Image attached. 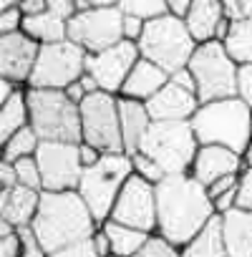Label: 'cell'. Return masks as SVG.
I'll list each match as a JSON object with an SVG mask.
<instances>
[{"mask_svg":"<svg viewBox=\"0 0 252 257\" xmlns=\"http://www.w3.org/2000/svg\"><path fill=\"white\" fill-rule=\"evenodd\" d=\"M118 6V0H78V13L88 8H113Z\"/></svg>","mask_w":252,"mask_h":257,"instance_id":"obj_51","label":"cell"},{"mask_svg":"<svg viewBox=\"0 0 252 257\" xmlns=\"http://www.w3.org/2000/svg\"><path fill=\"white\" fill-rule=\"evenodd\" d=\"M23 21H26V13H23L21 8L0 11V36H8V33L23 31Z\"/></svg>","mask_w":252,"mask_h":257,"instance_id":"obj_34","label":"cell"},{"mask_svg":"<svg viewBox=\"0 0 252 257\" xmlns=\"http://www.w3.org/2000/svg\"><path fill=\"white\" fill-rule=\"evenodd\" d=\"M229 21H252V0H222Z\"/></svg>","mask_w":252,"mask_h":257,"instance_id":"obj_37","label":"cell"},{"mask_svg":"<svg viewBox=\"0 0 252 257\" xmlns=\"http://www.w3.org/2000/svg\"><path fill=\"white\" fill-rule=\"evenodd\" d=\"M237 187H239V174H227V177H219L217 182H212L207 187V194H209V199H217V197H222V194H227Z\"/></svg>","mask_w":252,"mask_h":257,"instance_id":"obj_42","label":"cell"},{"mask_svg":"<svg viewBox=\"0 0 252 257\" xmlns=\"http://www.w3.org/2000/svg\"><path fill=\"white\" fill-rule=\"evenodd\" d=\"M26 126H31V106H28V91L21 88L0 108V142L6 144L13 134H18Z\"/></svg>","mask_w":252,"mask_h":257,"instance_id":"obj_24","label":"cell"},{"mask_svg":"<svg viewBox=\"0 0 252 257\" xmlns=\"http://www.w3.org/2000/svg\"><path fill=\"white\" fill-rule=\"evenodd\" d=\"M41 194H43L41 189L21 187V184L11 192H0V219L16 229L31 227L41 207Z\"/></svg>","mask_w":252,"mask_h":257,"instance_id":"obj_18","label":"cell"},{"mask_svg":"<svg viewBox=\"0 0 252 257\" xmlns=\"http://www.w3.org/2000/svg\"><path fill=\"white\" fill-rule=\"evenodd\" d=\"M81 134L83 142L96 147L101 154L126 152L118 118V96L96 91L81 103Z\"/></svg>","mask_w":252,"mask_h":257,"instance_id":"obj_10","label":"cell"},{"mask_svg":"<svg viewBox=\"0 0 252 257\" xmlns=\"http://www.w3.org/2000/svg\"><path fill=\"white\" fill-rule=\"evenodd\" d=\"M132 174H134L132 154H126V152L103 154L98 159V164L83 169V177H81V184L76 192L83 197V202L88 204V209L98 224H103L111 217L113 204Z\"/></svg>","mask_w":252,"mask_h":257,"instance_id":"obj_5","label":"cell"},{"mask_svg":"<svg viewBox=\"0 0 252 257\" xmlns=\"http://www.w3.org/2000/svg\"><path fill=\"white\" fill-rule=\"evenodd\" d=\"M134 257H182V249L174 247L172 242H167L164 237L152 234V239H149Z\"/></svg>","mask_w":252,"mask_h":257,"instance_id":"obj_32","label":"cell"},{"mask_svg":"<svg viewBox=\"0 0 252 257\" xmlns=\"http://www.w3.org/2000/svg\"><path fill=\"white\" fill-rule=\"evenodd\" d=\"M192 128L199 147H227L244 157L252 144V108L239 96L209 101L192 116Z\"/></svg>","mask_w":252,"mask_h":257,"instance_id":"obj_3","label":"cell"},{"mask_svg":"<svg viewBox=\"0 0 252 257\" xmlns=\"http://www.w3.org/2000/svg\"><path fill=\"white\" fill-rule=\"evenodd\" d=\"M237 207H239V209H252V167H244L242 174H239Z\"/></svg>","mask_w":252,"mask_h":257,"instance_id":"obj_36","label":"cell"},{"mask_svg":"<svg viewBox=\"0 0 252 257\" xmlns=\"http://www.w3.org/2000/svg\"><path fill=\"white\" fill-rule=\"evenodd\" d=\"M237 96L252 108V63H249V66H239V76H237Z\"/></svg>","mask_w":252,"mask_h":257,"instance_id":"obj_41","label":"cell"},{"mask_svg":"<svg viewBox=\"0 0 252 257\" xmlns=\"http://www.w3.org/2000/svg\"><path fill=\"white\" fill-rule=\"evenodd\" d=\"M108 219L157 234V184L132 174L129 182L123 184Z\"/></svg>","mask_w":252,"mask_h":257,"instance_id":"obj_13","label":"cell"},{"mask_svg":"<svg viewBox=\"0 0 252 257\" xmlns=\"http://www.w3.org/2000/svg\"><path fill=\"white\" fill-rule=\"evenodd\" d=\"M118 8L126 16H137L144 21H154L167 16V0H118Z\"/></svg>","mask_w":252,"mask_h":257,"instance_id":"obj_29","label":"cell"},{"mask_svg":"<svg viewBox=\"0 0 252 257\" xmlns=\"http://www.w3.org/2000/svg\"><path fill=\"white\" fill-rule=\"evenodd\" d=\"M103 229L111 239V249L113 254L118 257H134L149 239L152 234L149 232H142L137 227H129V224H121V222H113V219H106L103 222Z\"/></svg>","mask_w":252,"mask_h":257,"instance_id":"obj_26","label":"cell"},{"mask_svg":"<svg viewBox=\"0 0 252 257\" xmlns=\"http://www.w3.org/2000/svg\"><path fill=\"white\" fill-rule=\"evenodd\" d=\"M167 83H169V73H167L162 66H157V63L147 61V58H139V63H137L134 71L129 73V78H126V83H123V88H121L118 96L134 98V101H144V103H147V101H149L152 96H157Z\"/></svg>","mask_w":252,"mask_h":257,"instance_id":"obj_20","label":"cell"},{"mask_svg":"<svg viewBox=\"0 0 252 257\" xmlns=\"http://www.w3.org/2000/svg\"><path fill=\"white\" fill-rule=\"evenodd\" d=\"M86 61H88V53L71 38L41 46L28 88L66 91L71 83H76L86 73Z\"/></svg>","mask_w":252,"mask_h":257,"instance_id":"obj_9","label":"cell"},{"mask_svg":"<svg viewBox=\"0 0 252 257\" xmlns=\"http://www.w3.org/2000/svg\"><path fill=\"white\" fill-rule=\"evenodd\" d=\"M247 167L244 157L227 149V147H199L197 152V159L192 164V177L209 187L212 182H217L219 177H227V174H242V169Z\"/></svg>","mask_w":252,"mask_h":257,"instance_id":"obj_17","label":"cell"},{"mask_svg":"<svg viewBox=\"0 0 252 257\" xmlns=\"http://www.w3.org/2000/svg\"><path fill=\"white\" fill-rule=\"evenodd\" d=\"M23 33L31 36L36 43L48 46L68 38V21H61L53 13H38V16H26L23 21Z\"/></svg>","mask_w":252,"mask_h":257,"instance_id":"obj_25","label":"cell"},{"mask_svg":"<svg viewBox=\"0 0 252 257\" xmlns=\"http://www.w3.org/2000/svg\"><path fill=\"white\" fill-rule=\"evenodd\" d=\"M214 214L207 187L192 174H172L157 184V234L174 247L189 244Z\"/></svg>","mask_w":252,"mask_h":257,"instance_id":"obj_1","label":"cell"},{"mask_svg":"<svg viewBox=\"0 0 252 257\" xmlns=\"http://www.w3.org/2000/svg\"><path fill=\"white\" fill-rule=\"evenodd\" d=\"M229 257H252V209H232L219 217Z\"/></svg>","mask_w":252,"mask_h":257,"instance_id":"obj_21","label":"cell"},{"mask_svg":"<svg viewBox=\"0 0 252 257\" xmlns=\"http://www.w3.org/2000/svg\"><path fill=\"white\" fill-rule=\"evenodd\" d=\"M182 257H229V249H227L224 234H222L219 214H214L212 222L189 244L182 247Z\"/></svg>","mask_w":252,"mask_h":257,"instance_id":"obj_23","label":"cell"},{"mask_svg":"<svg viewBox=\"0 0 252 257\" xmlns=\"http://www.w3.org/2000/svg\"><path fill=\"white\" fill-rule=\"evenodd\" d=\"M144 31H147V21H144V18L126 16V13H123V41L139 43L142 36H144Z\"/></svg>","mask_w":252,"mask_h":257,"instance_id":"obj_40","label":"cell"},{"mask_svg":"<svg viewBox=\"0 0 252 257\" xmlns=\"http://www.w3.org/2000/svg\"><path fill=\"white\" fill-rule=\"evenodd\" d=\"M31 106V128L41 142H73L81 144V106L66 91L26 88Z\"/></svg>","mask_w":252,"mask_h":257,"instance_id":"obj_4","label":"cell"},{"mask_svg":"<svg viewBox=\"0 0 252 257\" xmlns=\"http://www.w3.org/2000/svg\"><path fill=\"white\" fill-rule=\"evenodd\" d=\"M199 106H202V101L194 91H187L172 81L157 96H152L147 101L152 121H192V116L197 113Z\"/></svg>","mask_w":252,"mask_h":257,"instance_id":"obj_16","label":"cell"},{"mask_svg":"<svg viewBox=\"0 0 252 257\" xmlns=\"http://www.w3.org/2000/svg\"><path fill=\"white\" fill-rule=\"evenodd\" d=\"M197 46L199 43L192 38L184 18H177L169 13L162 18L147 21V31L139 41L142 58L162 66L167 73H174V71L189 66Z\"/></svg>","mask_w":252,"mask_h":257,"instance_id":"obj_7","label":"cell"},{"mask_svg":"<svg viewBox=\"0 0 252 257\" xmlns=\"http://www.w3.org/2000/svg\"><path fill=\"white\" fill-rule=\"evenodd\" d=\"M101 224L78 192H43L31 229L48 252L91 239Z\"/></svg>","mask_w":252,"mask_h":257,"instance_id":"obj_2","label":"cell"},{"mask_svg":"<svg viewBox=\"0 0 252 257\" xmlns=\"http://www.w3.org/2000/svg\"><path fill=\"white\" fill-rule=\"evenodd\" d=\"M8 8H21V0H0V11H8Z\"/></svg>","mask_w":252,"mask_h":257,"instance_id":"obj_53","label":"cell"},{"mask_svg":"<svg viewBox=\"0 0 252 257\" xmlns=\"http://www.w3.org/2000/svg\"><path fill=\"white\" fill-rule=\"evenodd\" d=\"M16 91H21V86L11 78H0V103H6L11 96H16Z\"/></svg>","mask_w":252,"mask_h":257,"instance_id":"obj_49","label":"cell"},{"mask_svg":"<svg viewBox=\"0 0 252 257\" xmlns=\"http://www.w3.org/2000/svg\"><path fill=\"white\" fill-rule=\"evenodd\" d=\"M38 147H41L38 134L33 132L31 126H26V128H21L18 134H13V137L3 144V162H13V164H16L18 159L36 157Z\"/></svg>","mask_w":252,"mask_h":257,"instance_id":"obj_28","label":"cell"},{"mask_svg":"<svg viewBox=\"0 0 252 257\" xmlns=\"http://www.w3.org/2000/svg\"><path fill=\"white\" fill-rule=\"evenodd\" d=\"M212 204H214V212H217L219 217L227 214V212H232V209H237V189H232V192H227V194L212 199Z\"/></svg>","mask_w":252,"mask_h":257,"instance_id":"obj_46","label":"cell"},{"mask_svg":"<svg viewBox=\"0 0 252 257\" xmlns=\"http://www.w3.org/2000/svg\"><path fill=\"white\" fill-rule=\"evenodd\" d=\"M244 162H247V167H252V144H249V149H247V154H244Z\"/></svg>","mask_w":252,"mask_h":257,"instance_id":"obj_54","label":"cell"},{"mask_svg":"<svg viewBox=\"0 0 252 257\" xmlns=\"http://www.w3.org/2000/svg\"><path fill=\"white\" fill-rule=\"evenodd\" d=\"M78 154H81V164H83V169H88V167L98 164V159L103 157L96 147H91V144H86V142H81V144H78Z\"/></svg>","mask_w":252,"mask_h":257,"instance_id":"obj_47","label":"cell"},{"mask_svg":"<svg viewBox=\"0 0 252 257\" xmlns=\"http://www.w3.org/2000/svg\"><path fill=\"white\" fill-rule=\"evenodd\" d=\"M43 192H76L83 177L78 144L73 142H41L36 152Z\"/></svg>","mask_w":252,"mask_h":257,"instance_id":"obj_12","label":"cell"},{"mask_svg":"<svg viewBox=\"0 0 252 257\" xmlns=\"http://www.w3.org/2000/svg\"><path fill=\"white\" fill-rule=\"evenodd\" d=\"M68 38L88 56L101 53L123 41V11L118 6L81 11L68 21Z\"/></svg>","mask_w":252,"mask_h":257,"instance_id":"obj_11","label":"cell"},{"mask_svg":"<svg viewBox=\"0 0 252 257\" xmlns=\"http://www.w3.org/2000/svg\"><path fill=\"white\" fill-rule=\"evenodd\" d=\"M21 254H23L21 232L3 222V229H0V257H21Z\"/></svg>","mask_w":252,"mask_h":257,"instance_id":"obj_33","label":"cell"},{"mask_svg":"<svg viewBox=\"0 0 252 257\" xmlns=\"http://www.w3.org/2000/svg\"><path fill=\"white\" fill-rule=\"evenodd\" d=\"M139 152L157 159L167 177L189 174L199 152V139L192 128V121H154L142 139Z\"/></svg>","mask_w":252,"mask_h":257,"instance_id":"obj_6","label":"cell"},{"mask_svg":"<svg viewBox=\"0 0 252 257\" xmlns=\"http://www.w3.org/2000/svg\"><path fill=\"white\" fill-rule=\"evenodd\" d=\"M227 53L237 66L252 63V21H232V31L224 41Z\"/></svg>","mask_w":252,"mask_h":257,"instance_id":"obj_27","label":"cell"},{"mask_svg":"<svg viewBox=\"0 0 252 257\" xmlns=\"http://www.w3.org/2000/svg\"><path fill=\"white\" fill-rule=\"evenodd\" d=\"M224 18H227V13H224L222 0H194L184 23L197 43H207V41H214L217 26Z\"/></svg>","mask_w":252,"mask_h":257,"instance_id":"obj_22","label":"cell"},{"mask_svg":"<svg viewBox=\"0 0 252 257\" xmlns=\"http://www.w3.org/2000/svg\"><path fill=\"white\" fill-rule=\"evenodd\" d=\"M41 53V43H36L23 31L0 36V78H11L18 86L28 83Z\"/></svg>","mask_w":252,"mask_h":257,"instance_id":"obj_15","label":"cell"},{"mask_svg":"<svg viewBox=\"0 0 252 257\" xmlns=\"http://www.w3.org/2000/svg\"><path fill=\"white\" fill-rule=\"evenodd\" d=\"M21 11H23L26 16L46 13V0H21Z\"/></svg>","mask_w":252,"mask_h":257,"instance_id":"obj_50","label":"cell"},{"mask_svg":"<svg viewBox=\"0 0 252 257\" xmlns=\"http://www.w3.org/2000/svg\"><path fill=\"white\" fill-rule=\"evenodd\" d=\"M132 167H134V174H137V177H142V179H147V182H152V184H159V182L167 177V172L157 164V159H152V157L144 154V152H134V154H132Z\"/></svg>","mask_w":252,"mask_h":257,"instance_id":"obj_30","label":"cell"},{"mask_svg":"<svg viewBox=\"0 0 252 257\" xmlns=\"http://www.w3.org/2000/svg\"><path fill=\"white\" fill-rule=\"evenodd\" d=\"M46 11L61 21H71L78 13V0H46Z\"/></svg>","mask_w":252,"mask_h":257,"instance_id":"obj_39","label":"cell"},{"mask_svg":"<svg viewBox=\"0 0 252 257\" xmlns=\"http://www.w3.org/2000/svg\"><path fill=\"white\" fill-rule=\"evenodd\" d=\"M18 232H21V242H23V254L21 257H48V249L41 244V239L36 237V232L31 227H23Z\"/></svg>","mask_w":252,"mask_h":257,"instance_id":"obj_35","label":"cell"},{"mask_svg":"<svg viewBox=\"0 0 252 257\" xmlns=\"http://www.w3.org/2000/svg\"><path fill=\"white\" fill-rule=\"evenodd\" d=\"M139 58H142L139 43L121 41V43H116V46H111L101 53H91L88 61H86V73L96 78L98 91L118 96L126 78H129V73L139 63Z\"/></svg>","mask_w":252,"mask_h":257,"instance_id":"obj_14","label":"cell"},{"mask_svg":"<svg viewBox=\"0 0 252 257\" xmlns=\"http://www.w3.org/2000/svg\"><path fill=\"white\" fill-rule=\"evenodd\" d=\"M108 257H118V254H108Z\"/></svg>","mask_w":252,"mask_h":257,"instance_id":"obj_55","label":"cell"},{"mask_svg":"<svg viewBox=\"0 0 252 257\" xmlns=\"http://www.w3.org/2000/svg\"><path fill=\"white\" fill-rule=\"evenodd\" d=\"M192 3H194V0H167V11H169V16L187 18V13H189Z\"/></svg>","mask_w":252,"mask_h":257,"instance_id":"obj_48","label":"cell"},{"mask_svg":"<svg viewBox=\"0 0 252 257\" xmlns=\"http://www.w3.org/2000/svg\"><path fill=\"white\" fill-rule=\"evenodd\" d=\"M18 187V174L13 162H0V192H11Z\"/></svg>","mask_w":252,"mask_h":257,"instance_id":"obj_43","label":"cell"},{"mask_svg":"<svg viewBox=\"0 0 252 257\" xmlns=\"http://www.w3.org/2000/svg\"><path fill=\"white\" fill-rule=\"evenodd\" d=\"M66 93H68V96H71V98H73V101H76L78 106H81V103H83V101L88 98V93H86V88H83V83H81V81L71 83V86L66 88Z\"/></svg>","mask_w":252,"mask_h":257,"instance_id":"obj_52","label":"cell"},{"mask_svg":"<svg viewBox=\"0 0 252 257\" xmlns=\"http://www.w3.org/2000/svg\"><path fill=\"white\" fill-rule=\"evenodd\" d=\"M91 244H93V249H96V254H98V257H108V254H113V249H111V239H108V234H106L103 224L93 232Z\"/></svg>","mask_w":252,"mask_h":257,"instance_id":"obj_44","label":"cell"},{"mask_svg":"<svg viewBox=\"0 0 252 257\" xmlns=\"http://www.w3.org/2000/svg\"><path fill=\"white\" fill-rule=\"evenodd\" d=\"M48 257H98V254H96L91 239H83V242L61 247V249H56V252H48Z\"/></svg>","mask_w":252,"mask_h":257,"instance_id":"obj_38","label":"cell"},{"mask_svg":"<svg viewBox=\"0 0 252 257\" xmlns=\"http://www.w3.org/2000/svg\"><path fill=\"white\" fill-rule=\"evenodd\" d=\"M118 118H121V134H123V149H126V154L139 152L142 139L147 137L149 126L154 123L147 103L118 96Z\"/></svg>","mask_w":252,"mask_h":257,"instance_id":"obj_19","label":"cell"},{"mask_svg":"<svg viewBox=\"0 0 252 257\" xmlns=\"http://www.w3.org/2000/svg\"><path fill=\"white\" fill-rule=\"evenodd\" d=\"M16 174H18V184L21 187H31V189H41L43 192V179H41V167L36 157H26L16 162Z\"/></svg>","mask_w":252,"mask_h":257,"instance_id":"obj_31","label":"cell"},{"mask_svg":"<svg viewBox=\"0 0 252 257\" xmlns=\"http://www.w3.org/2000/svg\"><path fill=\"white\" fill-rule=\"evenodd\" d=\"M169 81L177 83V86H182V88H187V91H194V93H197V81H194V73L189 71V66H184V68L169 73Z\"/></svg>","mask_w":252,"mask_h":257,"instance_id":"obj_45","label":"cell"},{"mask_svg":"<svg viewBox=\"0 0 252 257\" xmlns=\"http://www.w3.org/2000/svg\"><path fill=\"white\" fill-rule=\"evenodd\" d=\"M189 71L194 73L197 96L202 103L237 96L239 66L232 61V56L227 53L222 41L199 43L189 61Z\"/></svg>","mask_w":252,"mask_h":257,"instance_id":"obj_8","label":"cell"}]
</instances>
